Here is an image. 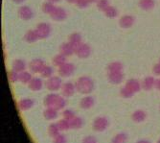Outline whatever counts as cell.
Here are the masks:
<instances>
[{"label": "cell", "instance_id": "cell-29", "mask_svg": "<svg viewBox=\"0 0 160 143\" xmlns=\"http://www.w3.org/2000/svg\"><path fill=\"white\" fill-rule=\"evenodd\" d=\"M56 8L57 7H56L55 3H52V2H49V1H45L41 6L42 12L44 13H46V15H52V13L55 11Z\"/></svg>", "mask_w": 160, "mask_h": 143}, {"label": "cell", "instance_id": "cell-31", "mask_svg": "<svg viewBox=\"0 0 160 143\" xmlns=\"http://www.w3.org/2000/svg\"><path fill=\"white\" fill-rule=\"evenodd\" d=\"M66 107V100H65V97L62 96V95H59L56 100V103L54 105V108L57 110H63L64 108Z\"/></svg>", "mask_w": 160, "mask_h": 143}, {"label": "cell", "instance_id": "cell-8", "mask_svg": "<svg viewBox=\"0 0 160 143\" xmlns=\"http://www.w3.org/2000/svg\"><path fill=\"white\" fill-rule=\"evenodd\" d=\"M18 17L23 20H30L34 18L33 10L29 6H26V5L20 6L18 11Z\"/></svg>", "mask_w": 160, "mask_h": 143}, {"label": "cell", "instance_id": "cell-10", "mask_svg": "<svg viewBox=\"0 0 160 143\" xmlns=\"http://www.w3.org/2000/svg\"><path fill=\"white\" fill-rule=\"evenodd\" d=\"M135 22V18L132 15H125L120 18L119 19V25L123 29H128V28L132 27Z\"/></svg>", "mask_w": 160, "mask_h": 143}, {"label": "cell", "instance_id": "cell-16", "mask_svg": "<svg viewBox=\"0 0 160 143\" xmlns=\"http://www.w3.org/2000/svg\"><path fill=\"white\" fill-rule=\"evenodd\" d=\"M60 53L65 57H69L71 55L75 54V47L72 45L69 41L63 42V43H62L60 46Z\"/></svg>", "mask_w": 160, "mask_h": 143}, {"label": "cell", "instance_id": "cell-50", "mask_svg": "<svg viewBox=\"0 0 160 143\" xmlns=\"http://www.w3.org/2000/svg\"><path fill=\"white\" fill-rule=\"evenodd\" d=\"M88 1H89L90 3H92V2H97L98 0H88Z\"/></svg>", "mask_w": 160, "mask_h": 143}, {"label": "cell", "instance_id": "cell-1", "mask_svg": "<svg viewBox=\"0 0 160 143\" xmlns=\"http://www.w3.org/2000/svg\"><path fill=\"white\" fill-rule=\"evenodd\" d=\"M75 85L77 91L84 95H88L94 90V81L88 76H82L77 79Z\"/></svg>", "mask_w": 160, "mask_h": 143}, {"label": "cell", "instance_id": "cell-41", "mask_svg": "<svg viewBox=\"0 0 160 143\" xmlns=\"http://www.w3.org/2000/svg\"><path fill=\"white\" fill-rule=\"evenodd\" d=\"M75 4L77 5V7L81 8V9H84V8H87L89 6L90 2L88 0H76Z\"/></svg>", "mask_w": 160, "mask_h": 143}, {"label": "cell", "instance_id": "cell-14", "mask_svg": "<svg viewBox=\"0 0 160 143\" xmlns=\"http://www.w3.org/2000/svg\"><path fill=\"white\" fill-rule=\"evenodd\" d=\"M35 105V101L31 98H23L21 100H19L18 103V108L20 110H31Z\"/></svg>", "mask_w": 160, "mask_h": 143}, {"label": "cell", "instance_id": "cell-32", "mask_svg": "<svg viewBox=\"0 0 160 143\" xmlns=\"http://www.w3.org/2000/svg\"><path fill=\"white\" fill-rule=\"evenodd\" d=\"M39 74H40L41 78L48 79V78H50V77L53 76V74H54V68L52 66H50V65H46L45 64L44 67L42 68L41 72Z\"/></svg>", "mask_w": 160, "mask_h": 143}, {"label": "cell", "instance_id": "cell-3", "mask_svg": "<svg viewBox=\"0 0 160 143\" xmlns=\"http://www.w3.org/2000/svg\"><path fill=\"white\" fill-rule=\"evenodd\" d=\"M109 126V121L106 116H98L92 123V128L95 132H105Z\"/></svg>", "mask_w": 160, "mask_h": 143}, {"label": "cell", "instance_id": "cell-52", "mask_svg": "<svg viewBox=\"0 0 160 143\" xmlns=\"http://www.w3.org/2000/svg\"><path fill=\"white\" fill-rule=\"evenodd\" d=\"M159 64H160V59H159Z\"/></svg>", "mask_w": 160, "mask_h": 143}, {"label": "cell", "instance_id": "cell-18", "mask_svg": "<svg viewBox=\"0 0 160 143\" xmlns=\"http://www.w3.org/2000/svg\"><path fill=\"white\" fill-rule=\"evenodd\" d=\"M147 118V112L143 110H136L132 114V119L135 123H142Z\"/></svg>", "mask_w": 160, "mask_h": 143}, {"label": "cell", "instance_id": "cell-36", "mask_svg": "<svg viewBox=\"0 0 160 143\" xmlns=\"http://www.w3.org/2000/svg\"><path fill=\"white\" fill-rule=\"evenodd\" d=\"M127 139H128V135L124 133H120L113 136V138L111 139V142L112 143H124L127 141Z\"/></svg>", "mask_w": 160, "mask_h": 143}, {"label": "cell", "instance_id": "cell-11", "mask_svg": "<svg viewBox=\"0 0 160 143\" xmlns=\"http://www.w3.org/2000/svg\"><path fill=\"white\" fill-rule=\"evenodd\" d=\"M51 18L55 21H63L67 18V13L66 11L62 7H57L55 11L50 15Z\"/></svg>", "mask_w": 160, "mask_h": 143}, {"label": "cell", "instance_id": "cell-28", "mask_svg": "<svg viewBox=\"0 0 160 143\" xmlns=\"http://www.w3.org/2000/svg\"><path fill=\"white\" fill-rule=\"evenodd\" d=\"M66 62H67V61H66V57L63 56V55L61 54V53H60V54H58V55H56V56H54V58H53V60H52L53 64H54L55 66H57V67L62 66V65L64 64Z\"/></svg>", "mask_w": 160, "mask_h": 143}, {"label": "cell", "instance_id": "cell-30", "mask_svg": "<svg viewBox=\"0 0 160 143\" xmlns=\"http://www.w3.org/2000/svg\"><path fill=\"white\" fill-rule=\"evenodd\" d=\"M70 126L71 129H74V130H79L83 126V120L80 116H75L70 120Z\"/></svg>", "mask_w": 160, "mask_h": 143}, {"label": "cell", "instance_id": "cell-51", "mask_svg": "<svg viewBox=\"0 0 160 143\" xmlns=\"http://www.w3.org/2000/svg\"><path fill=\"white\" fill-rule=\"evenodd\" d=\"M158 143H160V139H159V140H158Z\"/></svg>", "mask_w": 160, "mask_h": 143}, {"label": "cell", "instance_id": "cell-6", "mask_svg": "<svg viewBox=\"0 0 160 143\" xmlns=\"http://www.w3.org/2000/svg\"><path fill=\"white\" fill-rule=\"evenodd\" d=\"M58 72H59V75L61 77L63 78H68L70 76H72L75 72V65L71 63H65L64 64H62V66L59 67L58 69Z\"/></svg>", "mask_w": 160, "mask_h": 143}, {"label": "cell", "instance_id": "cell-39", "mask_svg": "<svg viewBox=\"0 0 160 143\" xmlns=\"http://www.w3.org/2000/svg\"><path fill=\"white\" fill-rule=\"evenodd\" d=\"M96 6L100 11L105 12L110 5H109L108 0H98V1L96 2Z\"/></svg>", "mask_w": 160, "mask_h": 143}, {"label": "cell", "instance_id": "cell-47", "mask_svg": "<svg viewBox=\"0 0 160 143\" xmlns=\"http://www.w3.org/2000/svg\"><path fill=\"white\" fill-rule=\"evenodd\" d=\"M47 1H49V2H52V3H58V2H60L61 0H47Z\"/></svg>", "mask_w": 160, "mask_h": 143}, {"label": "cell", "instance_id": "cell-40", "mask_svg": "<svg viewBox=\"0 0 160 143\" xmlns=\"http://www.w3.org/2000/svg\"><path fill=\"white\" fill-rule=\"evenodd\" d=\"M76 116V114L74 112V110H72L70 109H66V110H63L62 111V117L65 118V119H68V120H71L73 117Z\"/></svg>", "mask_w": 160, "mask_h": 143}, {"label": "cell", "instance_id": "cell-17", "mask_svg": "<svg viewBox=\"0 0 160 143\" xmlns=\"http://www.w3.org/2000/svg\"><path fill=\"white\" fill-rule=\"evenodd\" d=\"M108 79L112 84H119L124 80V74L122 72H108Z\"/></svg>", "mask_w": 160, "mask_h": 143}, {"label": "cell", "instance_id": "cell-38", "mask_svg": "<svg viewBox=\"0 0 160 143\" xmlns=\"http://www.w3.org/2000/svg\"><path fill=\"white\" fill-rule=\"evenodd\" d=\"M8 79L11 83H17L18 81H19V73L12 69L8 72Z\"/></svg>", "mask_w": 160, "mask_h": 143}, {"label": "cell", "instance_id": "cell-12", "mask_svg": "<svg viewBox=\"0 0 160 143\" xmlns=\"http://www.w3.org/2000/svg\"><path fill=\"white\" fill-rule=\"evenodd\" d=\"M95 105V99L90 95H85L80 101V107L82 110H90Z\"/></svg>", "mask_w": 160, "mask_h": 143}, {"label": "cell", "instance_id": "cell-4", "mask_svg": "<svg viewBox=\"0 0 160 143\" xmlns=\"http://www.w3.org/2000/svg\"><path fill=\"white\" fill-rule=\"evenodd\" d=\"M35 30H36L39 39H45V38H47L50 36L51 31H52L50 24H48L46 22H40V23H38L37 25Z\"/></svg>", "mask_w": 160, "mask_h": 143}, {"label": "cell", "instance_id": "cell-48", "mask_svg": "<svg viewBox=\"0 0 160 143\" xmlns=\"http://www.w3.org/2000/svg\"><path fill=\"white\" fill-rule=\"evenodd\" d=\"M137 142H138V143H149L150 141H149V140H138Z\"/></svg>", "mask_w": 160, "mask_h": 143}, {"label": "cell", "instance_id": "cell-33", "mask_svg": "<svg viewBox=\"0 0 160 143\" xmlns=\"http://www.w3.org/2000/svg\"><path fill=\"white\" fill-rule=\"evenodd\" d=\"M60 132H61V130H60L59 126H58V123H52V124L49 125V127H48V135L52 138L57 136L58 135L60 134Z\"/></svg>", "mask_w": 160, "mask_h": 143}, {"label": "cell", "instance_id": "cell-34", "mask_svg": "<svg viewBox=\"0 0 160 143\" xmlns=\"http://www.w3.org/2000/svg\"><path fill=\"white\" fill-rule=\"evenodd\" d=\"M58 126H59L61 132H66V131H68L71 129L70 120L65 119V118H62V119L59 120V122H58Z\"/></svg>", "mask_w": 160, "mask_h": 143}, {"label": "cell", "instance_id": "cell-24", "mask_svg": "<svg viewBox=\"0 0 160 143\" xmlns=\"http://www.w3.org/2000/svg\"><path fill=\"white\" fill-rule=\"evenodd\" d=\"M38 39H39L36 30H29L24 35V40L28 43H34Z\"/></svg>", "mask_w": 160, "mask_h": 143}, {"label": "cell", "instance_id": "cell-44", "mask_svg": "<svg viewBox=\"0 0 160 143\" xmlns=\"http://www.w3.org/2000/svg\"><path fill=\"white\" fill-rule=\"evenodd\" d=\"M152 73L155 76H160V64L159 63L153 65V67H152Z\"/></svg>", "mask_w": 160, "mask_h": 143}, {"label": "cell", "instance_id": "cell-27", "mask_svg": "<svg viewBox=\"0 0 160 143\" xmlns=\"http://www.w3.org/2000/svg\"><path fill=\"white\" fill-rule=\"evenodd\" d=\"M68 41L73 45L74 47H76L77 45H79L80 43H82V36L79 33H72L69 38H68Z\"/></svg>", "mask_w": 160, "mask_h": 143}, {"label": "cell", "instance_id": "cell-46", "mask_svg": "<svg viewBox=\"0 0 160 143\" xmlns=\"http://www.w3.org/2000/svg\"><path fill=\"white\" fill-rule=\"evenodd\" d=\"M12 1L16 4H22L23 2H25V0H12Z\"/></svg>", "mask_w": 160, "mask_h": 143}, {"label": "cell", "instance_id": "cell-35", "mask_svg": "<svg viewBox=\"0 0 160 143\" xmlns=\"http://www.w3.org/2000/svg\"><path fill=\"white\" fill-rule=\"evenodd\" d=\"M104 13H105L106 17L108 18H115L116 17L118 16L117 9H116L115 7H113V6H109Z\"/></svg>", "mask_w": 160, "mask_h": 143}, {"label": "cell", "instance_id": "cell-37", "mask_svg": "<svg viewBox=\"0 0 160 143\" xmlns=\"http://www.w3.org/2000/svg\"><path fill=\"white\" fill-rule=\"evenodd\" d=\"M135 93H133L130 89H128L126 85L125 87H123L121 89H120V95L123 97V98H126V99H129V98H132Z\"/></svg>", "mask_w": 160, "mask_h": 143}, {"label": "cell", "instance_id": "cell-9", "mask_svg": "<svg viewBox=\"0 0 160 143\" xmlns=\"http://www.w3.org/2000/svg\"><path fill=\"white\" fill-rule=\"evenodd\" d=\"M44 65H45L44 61L37 58L30 62V64H29V69H30L32 73H40Z\"/></svg>", "mask_w": 160, "mask_h": 143}, {"label": "cell", "instance_id": "cell-13", "mask_svg": "<svg viewBox=\"0 0 160 143\" xmlns=\"http://www.w3.org/2000/svg\"><path fill=\"white\" fill-rule=\"evenodd\" d=\"M44 83H43L42 79L39 77H33L31 82L28 84V87L32 91H39L42 89Z\"/></svg>", "mask_w": 160, "mask_h": 143}, {"label": "cell", "instance_id": "cell-7", "mask_svg": "<svg viewBox=\"0 0 160 143\" xmlns=\"http://www.w3.org/2000/svg\"><path fill=\"white\" fill-rule=\"evenodd\" d=\"M75 91H77L75 84L71 83V82H65L62 84V89H61V92H62V95L64 96L65 98L73 96Z\"/></svg>", "mask_w": 160, "mask_h": 143}, {"label": "cell", "instance_id": "cell-49", "mask_svg": "<svg viewBox=\"0 0 160 143\" xmlns=\"http://www.w3.org/2000/svg\"><path fill=\"white\" fill-rule=\"evenodd\" d=\"M65 1L67 3H75L76 2V0H65Z\"/></svg>", "mask_w": 160, "mask_h": 143}, {"label": "cell", "instance_id": "cell-25", "mask_svg": "<svg viewBox=\"0 0 160 143\" xmlns=\"http://www.w3.org/2000/svg\"><path fill=\"white\" fill-rule=\"evenodd\" d=\"M123 64L120 62H111L108 65V72H122L123 71Z\"/></svg>", "mask_w": 160, "mask_h": 143}, {"label": "cell", "instance_id": "cell-22", "mask_svg": "<svg viewBox=\"0 0 160 143\" xmlns=\"http://www.w3.org/2000/svg\"><path fill=\"white\" fill-rule=\"evenodd\" d=\"M59 96V94L57 93H49L44 97V100H43V104L46 108H54V105L56 103V100Z\"/></svg>", "mask_w": 160, "mask_h": 143}, {"label": "cell", "instance_id": "cell-21", "mask_svg": "<svg viewBox=\"0 0 160 143\" xmlns=\"http://www.w3.org/2000/svg\"><path fill=\"white\" fill-rule=\"evenodd\" d=\"M58 111L55 108H46L43 111V117H44L46 120L52 121L55 120L56 118H58L59 114H58Z\"/></svg>", "mask_w": 160, "mask_h": 143}, {"label": "cell", "instance_id": "cell-15", "mask_svg": "<svg viewBox=\"0 0 160 143\" xmlns=\"http://www.w3.org/2000/svg\"><path fill=\"white\" fill-rule=\"evenodd\" d=\"M126 87L132 90L133 93H137L140 91V89H142L141 87V83L137 80V79H134V78H132V79H128L127 82H126Z\"/></svg>", "mask_w": 160, "mask_h": 143}, {"label": "cell", "instance_id": "cell-20", "mask_svg": "<svg viewBox=\"0 0 160 143\" xmlns=\"http://www.w3.org/2000/svg\"><path fill=\"white\" fill-rule=\"evenodd\" d=\"M26 62L22 59H17L14 60L12 64V69L17 71V72L20 73L22 71H25L26 70Z\"/></svg>", "mask_w": 160, "mask_h": 143}, {"label": "cell", "instance_id": "cell-23", "mask_svg": "<svg viewBox=\"0 0 160 143\" xmlns=\"http://www.w3.org/2000/svg\"><path fill=\"white\" fill-rule=\"evenodd\" d=\"M138 6L144 11H151L154 8L155 2L154 0H139Z\"/></svg>", "mask_w": 160, "mask_h": 143}, {"label": "cell", "instance_id": "cell-26", "mask_svg": "<svg viewBox=\"0 0 160 143\" xmlns=\"http://www.w3.org/2000/svg\"><path fill=\"white\" fill-rule=\"evenodd\" d=\"M33 79V75L31 71H22V72L19 73V82L24 84H28L31 82V80Z\"/></svg>", "mask_w": 160, "mask_h": 143}, {"label": "cell", "instance_id": "cell-45", "mask_svg": "<svg viewBox=\"0 0 160 143\" xmlns=\"http://www.w3.org/2000/svg\"><path fill=\"white\" fill-rule=\"evenodd\" d=\"M154 88L158 90H160V78L158 79H155V82H154Z\"/></svg>", "mask_w": 160, "mask_h": 143}, {"label": "cell", "instance_id": "cell-19", "mask_svg": "<svg viewBox=\"0 0 160 143\" xmlns=\"http://www.w3.org/2000/svg\"><path fill=\"white\" fill-rule=\"evenodd\" d=\"M154 82L155 79L152 76H148V77H145L143 79V81L141 82V87L144 90H151L154 88Z\"/></svg>", "mask_w": 160, "mask_h": 143}, {"label": "cell", "instance_id": "cell-5", "mask_svg": "<svg viewBox=\"0 0 160 143\" xmlns=\"http://www.w3.org/2000/svg\"><path fill=\"white\" fill-rule=\"evenodd\" d=\"M90 54H91V47L87 43L82 42V43H80L75 47V55L78 58L86 59L90 56Z\"/></svg>", "mask_w": 160, "mask_h": 143}, {"label": "cell", "instance_id": "cell-2", "mask_svg": "<svg viewBox=\"0 0 160 143\" xmlns=\"http://www.w3.org/2000/svg\"><path fill=\"white\" fill-rule=\"evenodd\" d=\"M62 81L61 76H52L50 78H48L45 82V87L46 89L51 91V92H56L58 90H60L62 89Z\"/></svg>", "mask_w": 160, "mask_h": 143}, {"label": "cell", "instance_id": "cell-43", "mask_svg": "<svg viewBox=\"0 0 160 143\" xmlns=\"http://www.w3.org/2000/svg\"><path fill=\"white\" fill-rule=\"evenodd\" d=\"M97 140L94 136L92 135H88V136H85L83 139H82V142L83 143H95Z\"/></svg>", "mask_w": 160, "mask_h": 143}, {"label": "cell", "instance_id": "cell-42", "mask_svg": "<svg viewBox=\"0 0 160 143\" xmlns=\"http://www.w3.org/2000/svg\"><path fill=\"white\" fill-rule=\"evenodd\" d=\"M54 142L55 143H65L66 142V136L63 134H59L57 136L54 137Z\"/></svg>", "mask_w": 160, "mask_h": 143}]
</instances>
